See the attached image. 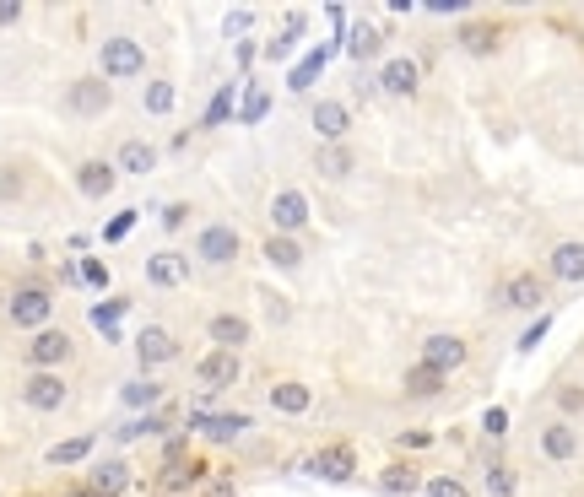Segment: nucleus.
I'll return each instance as SVG.
<instances>
[{"label":"nucleus","instance_id":"nucleus-53","mask_svg":"<svg viewBox=\"0 0 584 497\" xmlns=\"http://www.w3.org/2000/svg\"><path fill=\"white\" fill-rule=\"evenodd\" d=\"M71 497H103V492H92V487H87V492H71Z\"/></svg>","mask_w":584,"mask_h":497},{"label":"nucleus","instance_id":"nucleus-42","mask_svg":"<svg viewBox=\"0 0 584 497\" xmlns=\"http://www.w3.org/2000/svg\"><path fill=\"white\" fill-rule=\"evenodd\" d=\"M557 411H563V422H568V416H579L584 411V389L579 384H563V389H557Z\"/></svg>","mask_w":584,"mask_h":497},{"label":"nucleus","instance_id":"nucleus-9","mask_svg":"<svg viewBox=\"0 0 584 497\" xmlns=\"http://www.w3.org/2000/svg\"><path fill=\"white\" fill-rule=\"evenodd\" d=\"M71 357H76V341L65 330H55V325L38 330L33 341H28V368H38V373H60Z\"/></svg>","mask_w":584,"mask_h":497},{"label":"nucleus","instance_id":"nucleus-39","mask_svg":"<svg viewBox=\"0 0 584 497\" xmlns=\"http://www.w3.org/2000/svg\"><path fill=\"white\" fill-rule=\"evenodd\" d=\"M422 497H466V481L460 476H428L422 481Z\"/></svg>","mask_w":584,"mask_h":497},{"label":"nucleus","instance_id":"nucleus-1","mask_svg":"<svg viewBox=\"0 0 584 497\" xmlns=\"http://www.w3.org/2000/svg\"><path fill=\"white\" fill-rule=\"evenodd\" d=\"M98 76L103 82H141L146 76V44L136 33H109L98 44Z\"/></svg>","mask_w":584,"mask_h":497},{"label":"nucleus","instance_id":"nucleus-28","mask_svg":"<svg viewBox=\"0 0 584 497\" xmlns=\"http://www.w3.org/2000/svg\"><path fill=\"white\" fill-rule=\"evenodd\" d=\"M260 254H265V265H271V271H298V265H303V244H298V238H282V233L265 238Z\"/></svg>","mask_w":584,"mask_h":497},{"label":"nucleus","instance_id":"nucleus-26","mask_svg":"<svg viewBox=\"0 0 584 497\" xmlns=\"http://www.w3.org/2000/svg\"><path fill=\"white\" fill-rule=\"evenodd\" d=\"M444 373H438V368H428V362H411V368H406V379H401V389H406V400H438V395H444Z\"/></svg>","mask_w":584,"mask_h":497},{"label":"nucleus","instance_id":"nucleus-46","mask_svg":"<svg viewBox=\"0 0 584 497\" xmlns=\"http://www.w3.org/2000/svg\"><path fill=\"white\" fill-rule=\"evenodd\" d=\"M547 330H552V314H541L536 325H530V330L520 335V352H536V346H541V335H547Z\"/></svg>","mask_w":584,"mask_h":497},{"label":"nucleus","instance_id":"nucleus-48","mask_svg":"<svg viewBox=\"0 0 584 497\" xmlns=\"http://www.w3.org/2000/svg\"><path fill=\"white\" fill-rule=\"evenodd\" d=\"M201 497H238V487L228 476H217V481H206V487H201Z\"/></svg>","mask_w":584,"mask_h":497},{"label":"nucleus","instance_id":"nucleus-8","mask_svg":"<svg viewBox=\"0 0 584 497\" xmlns=\"http://www.w3.org/2000/svg\"><path fill=\"white\" fill-rule=\"evenodd\" d=\"M249 427H255L249 411H195L190 416V433H201L206 443H238Z\"/></svg>","mask_w":584,"mask_h":497},{"label":"nucleus","instance_id":"nucleus-16","mask_svg":"<svg viewBox=\"0 0 584 497\" xmlns=\"http://www.w3.org/2000/svg\"><path fill=\"white\" fill-rule=\"evenodd\" d=\"M76 190H82L87 200H109L119 190L114 157H82V163H76Z\"/></svg>","mask_w":584,"mask_h":497},{"label":"nucleus","instance_id":"nucleus-6","mask_svg":"<svg viewBox=\"0 0 584 497\" xmlns=\"http://www.w3.org/2000/svg\"><path fill=\"white\" fill-rule=\"evenodd\" d=\"M265 217H271V233H282V238H298L303 227H309V217H314V211H309V195H303V190H292V184H287V190H276V195H271V206H265Z\"/></svg>","mask_w":584,"mask_h":497},{"label":"nucleus","instance_id":"nucleus-10","mask_svg":"<svg viewBox=\"0 0 584 497\" xmlns=\"http://www.w3.org/2000/svg\"><path fill=\"white\" fill-rule=\"evenodd\" d=\"M303 470H309L314 481H325V487H347L357 476V454H352V443H330V449H320Z\"/></svg>","mask_w":584,"mask_h":497},{"label":"nucleus","instance_id":"nucleus-41","mask_svg":"<svg viewBox=\"0 0 584 497\" xmlns=\"http://www.w3.org/2000/svg\"><path fill=\"white\" fill-rule=\"evenodd\" d=\"M190 200H168V206H157V222H163L168 227V233H174V227H184V222H190Z\"/></svg>","mask_w":584,"mask_h":497},{"label":"nucleus","instance_id":"nucleus-13","mask_svg":"<svg viewBox=\"0 0 584 497\" xmlns=\"http://www.w3.org/2000/svg\"><path fill=\"white\" fill-rule=\"evenodd\" d=\"M238 379H244V362H238V352H217V346H211V352L195 362V384L211 389V395H217V389H233Z\"/></svg>","mask_w":584,"mask_h":497},{"label":"nucleus","instance_id":"nucleus-44","mask_svg":"<svg viewBox=\"0 0 584 497\" xmlns=\"http://www.w3.org/2000/svg\"><path fill=\"white\" fill-rule=\"evenodd\" d=\"M17 195H22V168L6 163L0 168V200H17Z\"/></svg>","mask_w":584,"mask_h":497},{"label":"nucleus","instance_id":"nucleus-7","mask_svg":"<svg viewBox=\"0 0 584 497\" xmlns=\"http://www.w3.org/2000/svg\"><path fill=\"white\" fill-rule=\"evenodd\" d=\"M65 400H71V384H65L60 373H38V368H28V379H22V406L38 411V416H49V411H60Z\"/></svg>","mask_w":584,"mask_h":497},{"label":"nucleus","instance_id":"nucleus-27","mask_svg":"<svg viewBox=\"0 0 584 497\" xmlns=\"http://www.w3.org/2000/svg\"><path fill=\"white\" fill-rule=\"evenodd\" d=\"M87 487L92 492H103V497H125V487H130V465L125 460H98L87 470Z\"/></svg>","mask_w":584,"mask_h":497},{"label":"nucleus","instance_id":"nucleus-47","mask_svg":"<svg viewBox=\"0 0 584 497\" xmlns=\"http://www.w3.org/2000/svg\"><path fill=\"white\" fill-rule=\"evenodd\" d=\"M395 443H401V449H428V443H433V433H428V427H411V433H401Z\"/></svg>","mask_w":584,"mask_h":497},{"label":"nucleus","instance_id":"nucleus-29","mask_svg":"<svg viewBox=\"0 0 584 497\" xmlns=\"http://www.w3.org/2000/svg\"><path fill=\"white\" fill-rule=\"evenodd\" d=\"M152 433H168L163 411H152V416H125L119 427H109V438H114V443H136V438H152Z\"/></svg>","mask_w":584,"mask_h":497},{"label":"nucleus","instance_id":"nucleus-51","mask_svg":"<svg viewBox=\"0 0 584 497\" xmlns=\"http://www.w3.org/2000/svg\"><path fill=\"white\" fill-rule=\"evenodd\" d=\"M233 55H238V65H244V71H249V65H255V55H260V49H255V44H238Z\"/></svg>","mask_w":584,"mask_h":497},{"label":"nucleus","instance_id":"nucleus-19","mask_svg":"<svg viewBox=\"0 0 584 497\" xmlns=\"http://www.w3.org/2000/svg\"><path fill=\"white\" fill-rule=\"evenodd\" d=\"M536 449H541V460H552V465H568V460H579V427L574 422H547L536 433Z\"/></svg>","mask_w":584,"mask_h":497},{"label":"nucleus","instance_id":"nucleus-30","mask_svg":"<svg viewBox=\"0 0 584 497\" xmlns=\"http://www.w3.org/2000/svg\"><path fill=\"white\" fill-rule=\"evenodd\" d=\"M498 44H503L498 22H471V28H460V49H466V55H493Z\"/></svg>","mask_w":584,"mask_h":497},{"label":"nucleus","instance_id":"nucleus-35","mask_svg":"<svg viewBox=\"0 0 584 497\" xmlns=\"http://www.w3.org/2000/svg\"><path fill=\"white\" fill-rule=\"evenodd\" d=\"M271 114V92H244V103H238V125H260V119Z\"/></svg>","mask_w":584,"mask_h":497},{"label":"nucleus","instance_id":"nucleus-32","mask_svg":"<svg viewBox=\"0 0 584 497\" xmlns=\"http://www.w3.org/2000/svg\"><path fill=\"white\" fill-rule=\"evenodd\" d=\"M130 314V298H109V303H98L92 308V325H98L109 341H119V319Z\"/></svg>","mask_w":584,"mask_h":497},{"label":"nucleus","instance_id":"nucleus-5","mask_svg":"<svg viewBox=\"0 0 584 497\" xmlns=\"http://www.w3.org/2000/svg\"><path fill=\"white\" fill-rule=\"evenodd\" d=\"M179 357H184V341L168 325H141L136 330V362H141L146 379H152L157 368H174Z\"/></svg>","mask_w":584,"mask_h":497},{"label":"nucleus","instance_id":"nucleus-45","mask_svg":"<svg viewBox=\"0 0 584 497\" xmlns=\"http://www.w3.org/2000/svg\"><path fill=\"white\" fill-rule=\"evenodd\" d=\"M482 433H487V438H503V433H509V411H503V406H487Z\"/></svg>","mask_w":584,"mask_h":497},{"label":"nucleus","instance_id":"nucleus-21","mask_svg":"<svg viewBox=\"0 0 584 497\" xmlns=\"http://www.w3.org/2000/svg\"><path fill=\"white\" fill-rule=\"evenodd\" d=\"M163 395L168 389L157 384V379H130V384H119V411H130V416H152L157 406H163Z\"/></svg>","mask_w":584,"mask_h":497},{"label":"nucleus","instance_id":"nucleus-43","mask_svg":"<svg viewBox=\"0 0 584 497\" xmlns=\"http://www.w3.org/2000/svg\"><path fill=\"white\" fill-rule=\"evenodd\" d=\"M249 28H255V11H244V6H233V11H228V17H222V33H228V38H238V33H249Z\"/></svg>","mask_w":584,"mask_h":497},{"label":"nucleus","instance_id":"nucleus-4","mask_svg":"<svg viewBox=\"0 0 584 497\" xmlns=\"http://www.w3.org/2000/svg\"><path fill=\"white\" fill-rule=\"evenodd\" d=\"M60 109L71 114V119H103V114L114 109V82H103L98 71H92V76H76V82L65 87Z\"/></svg>","mask_w":584,"mask_h":497},{"label":"nucleus","instance_id":"nucleus-37","mask_svg":"<svg viewBox=\"0 0 584 497\" xmlns=\"http://www.w3.org/2000/svg\"><path fill=\"white\" fill-rule=\"evenodd\" d=\"M487 492H493V497H514V492H520V476H514L509 465H487Z\"/></svg>","mask_w":584,"mask_h":497},{"label":"nucleus","instance_id":"nucleus-52","mask_svg":"<svg viewBox=\"0 0 584 497\" xmlns=\"http://www.w3.org/2000/svg\"><path fill=\"white\" fill-rule=\"evenodd\" d=\"M6 298H11V292H6V287H0V319H6Z\"/></svg>","mask_w":584,"mask_h":497},{"label":"nucleus","instance_id":"nucleus-49","mask_svg":"<svg viewBox=\"0 0 584 497\" xmlns=\"http://www.w3.org/2000/svg\"><path fill=\"white\" fill-rule=\"evenodd\" d=\"M82 281H87V287H109V271H103L98 260H87L82 265Z\"/></svg>","mask_w":584,"mask_h":497},{"label":"nucleus","instance_id":"nucleus-18","mask_svg":"<svg viewBox=\"0 0 584 497\" xmlns=\"http://www.w3.org/2000/svg\"><path fill=\"white\" fill-rule=\"evenodd\" d=\"M466 357H471V346L460 341V335L438 330V335H428V341H422V357H417V362H428V368H438V373L449 379L455 368H466Z\"/></svg>","mask_w":584,"mask_h":497},{"label":"nucleus","instance_id":"nucleus-24","mask_svg":"<svg viewBox=\"0 0 584 497\" xmlns=\"http://www.w3.org/2000/svg\"><path fill=\"white\" fill-rule=\"evenodd\" d=\"M309 406H314V389L303 379H276L271 384V411L276 416H303Z\"/></svg>","mask_w":584,"mask_h":497},{"label":"nucleus","instance_id":"nucleus-38","mask_svg":"<svg viewBox=\"0 0 584 497\" xmlns=\"http://www.w3.org/2000/svg\"><path fill=\"white\" fill-rule=\"evenodd\" d=\"M136 211H119V217H109V222H103V244H125V238L130 233H136Z\"/></svg>","mask_w":584,"mask_h":497},{"label":"nucleus","instance_id":"nucleus-11","mask_svg":"<svg viewBox=\"0 0 584 497\" xmlns=\"http://www.w3.org/2000/svg\"><path fill=\"white\" fill-rule=\"evenodd\" d=\"M141 276H146V287L174 292V287L190 281V260H184L179 249H152V254H146V265H141Z\"/></svg>","mask_w":584,"mask_h":497},{"label":"nucleus","instance_id":"nucleus-33","mask_svg":"<svg viewBox=\"0 0 584 497\" xmlns=\"http://www.w3.org/2000/svg\"><path fill=\"white\" fill-rule=\"evenodd\" d=\"M92 454V433H82V438H65V443H55V449L44 454L49 465H82Z\"/></svg>","mask_w":584,"mask_h":497},{"label":"nucleus","instance_id":"nucleus-22","mask_svg":"<svg viewBox=\"0 0 584 497\" xmlns=\"http://www.w3.org/2000/svg\"><path fill=\"white\" fill-rule=\"evenodd\" d=\"M547 271H552V281H563V287H579V281H584V244H579V238H563V244H552Z\"/></svg>","mask_w":584,"mask_h":497},{"label":"nucleus","instance_id":"nucleus-15","mask_svg":"<svg viewBox=\"0 0 584 497\" xmlns=\"http://www.w3.org/2000/svg\"><path fill=\"white\" fill-rule=\"evenodd\" d=\"M379 92H384V98H417V92H422V65L411 55L384 60L379 65Z\"/></svg>","mask_w":584,"mask_h":497},{"label":"nucleus","instance_id":"nucleus-31","mask_svg":"<svg viewBox=\"0 0 584 497\" xmlns=\"http://www.w3.org/2000/svg\"><path fill=\"white\" fill-rule=\"evenodd\" d=\"M379 492H384V497H411V492H422L417 465H390V470L379 476Z\"/></svg>","mask_w":584,"mask_h":497},{"label":"nucleus","instance_id":"nucleus-40","mask_svg":"<svg viewBox=\"0 0 584 497\" xmlns=\"http://www.w3.org/2000/svg\"><path fill=\"white\" fill-rule=\"evenodd\" d=\"M228 114H233V87H222V92H217V98H211V103H206V114H201V125L211 130V125H222V119H228Z\"/></svg>","mask_w":584,"mask_h":497},{"label":"nucleus","instance_id":"nucleus-25","mask_svg":"<svg viewBox=\"0 0 584 497\" xmlns=\"http://www.w3.org/2000/svg\"><path fill=\"white\" fill-rule=\"evenodd\" d=\"M179 109V87L168 82V76H152V82L141 87V114L146 119H174Z\"/></svg>","mask_w":584,"mask_h":497},{"label":"nucleus","instance_id":"nucleus-3","mask_svg":"<svg viewBox=\"0 0 584 497\" xmlns=\"http://www.w3.org/2000/svg\"><path fill=\"white\" fill-rule=\"evenodd\" d=\"M49 314H55V292L49 287H38V281H22V287H11V298H6V319L17 330H49Z\"/></svg>","mask_w":584,"mask_h":497},{"label":"nucleus","instance_id":"nucleus-23","mask_svg":"<svg viewBox=\"0 0 584 497\" xmlns=\"http://www.w3.org/2000/svg\"><path fill=\"white\" fill-rule=\"evenodd\" d=\"M314 173L330 184H347L352 173H357V157H352V146L347 141H336V146H314Z\"/></svg>","mask_w":584,"mask_h":497},{"label":"nucleus","instance_id":"nucleus-20","mask_svg":"<svg viewBox=\"0 0 584 497\" xmlns=\"http://www.w3.org/2000/svg\"><path fill=\"white\" fill-rule=\"evenodd\" d=\"M163 157H157V146L152 141H141V136H130V141H119V152H114V168L125 173V179H146Z\"/></svg>","mask_w":584,"mask_h":497},{"label":"nucleus","instance_id":"nucleus-36","mask_svg":"<svg viewBox=\"0 0 584 497\" xmlns=\"http://www.w3.org/2000/svg\"><path fill=\"white\" fill-rule=\"evenodd\" d=\"M330 49H336V44H330ZM330 49H314V55H309V60H303V65H298V71H292V76H287V82H292V92H303V87H309V82H314V76H320V65L330 60Z\"/></svg>","mask_w":584,"mask_h":497},{"label":"nucleus","instance_id":"nucleus-12","mask_svg":"<svg viewBox=\"0 0 584 497\" xmlns=\"http://www.w3.org/2000/svg\"><path fill=\"white\" fill-rule=\"evenodd\" d=\"M206 341L217 346V352H244V346L255 341V325H249L244 314H233V308H222V314L206 319Z\"/></svg>","mask_w":584,"mask_h":497},{"label":"nucleus","instance_id":"nucleus-17","mask_svg":"<svg viewBox=\"0 0 584 497\" xmlns=\"http://www.w3.org/2000/svg\"><path fill=\"white\" fill-rule=\"evenodd\" d=\"M498 303H503V308H520V314L541 308V303H547V276H536V271H514V276L498 287Z\"/></svg>","mask_w":584,"mask_h":497},{"label":"nucleus","instance_id":"nucleus-2","mask_svg":"<svg viewBox=\"0 0 584 497\" xmlns=\"http://www.w3.org/2000/svg\"><path fill=\"white\" fill-rule=\"evenodd\" d=\"M238 254H244V233L233 222H206L195 233V265H206V271H233Z\"/></svg>","mask_w":584,"mask_h":497},{"label":"nucleus","instance_id":"nucleus-14","mask_svg":"<svg viewBox=\"0 0 584 497\" xmlns=\"http://www.w3.org/2000/svg\"><path fill=\"white\" fill-rule=\"evenodd\" d=\"M309 125H314V136H320V146H336V141L352 136V109L341 98H320L309 109Z\"/></svg>","mask_w":584,"mask_h":497},{"label":"nucleus","instance_id":"nucleus-50","mask_svg":"<svg viewBox=\"0 0 584 497\" xmlns=\"http://www.w3.org/2000/svg\"><path fill=\"white\" fill-rule=\"evenodd\" d=\"M11 22H22V6L17 0H0V28H11Z\"/></svg>","mask_w":584,"mask_h":497},{"label":"nucleus","instance_id":"nucleus-34","mask_svg":"<svg viewBox=\"0 0 584 497\" xmlns=\"http://www.w3.org/2000/svg\"><path fill=\"white\" fill-rule=\"evenodd\" d=\"M352 60H374L379 55V28H368V22H357L352 28V44H347Z\"/></svg>","mask_w":584,"mask_h":497}]
</instances>
